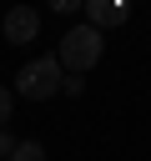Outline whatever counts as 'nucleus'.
Here are the masks:
<instances>
[{"instance_id":"1","label":"nucleus","mask_w":151,"mask_h":161,"mask_svg":"<svg viewBox=\"0 0 151 161\" xmlns=\"http://www.w3.org/2000/svg\"><path fill=\"white\" fill-rule=\"evenodd\" d=\"M101 55H106V35H101V30H91L86 20H81V25H70V30L60 35V45H55V60H60V70H65V75H86Z\"/></svg>"},{"instance_id":"2","label":"nucleus","mask_w":151,"mask_h":161,"mask_svg":"<svg viewBox=\"0 0 151 161\" xmlns=\"http://www.w3.org/2000/svg\"><path fill=\"white\" fill-rule=\"evenodd\" d=\"M60 80H65V70H60V60L55 55H35V60H25L20 70H15V96L20 101H50L55 91H60Z\"/></svg>"},{"instance_id":"3","label":"nucleus","mask_w":151,"mask_h":161,"mask_svg":"<svg viewBox=\"0 0 151 161\" xmlns=\"http://www.w3.org/2000/svg\"><path fill=\"white\" fill-rule=\"evenodd\" d=\"M81 15H86V25L91 30H121V25H131V5L126 0H86L81 5Z\"/></svg>"},{"instance_id":"4","label":"nucleus","mask_w":151,"mask_h":161,"mask_svg":"<svg viewBox=\"0 0 151 161\" xmlns=\"http://www.w3.org/2000/svg\"><path fill=\"white\" fill-rule=\"evenodd\" d=\"M0 35H5L10 45H30V40H40V10H35V5H15V10H5Z\"/></svg>"},{"instance_id":"5","label":"nucleus","mask_w":151,"mask_h":161,"mask_svg":"<svg viewBox=\"0 0 151 161\" xmlns=\"http://www.w3.org/2000/svg\"><path fill=\"white\" fill-rule=\"evenodd\" d=\"M10 161H45V146H40V141H15Z\"/></svg>"},{"instance_id":"6","label":"nucleus","mask_w":151,"mask_h":161,"mask_svg":"<svg viewBox=\"0 0 151 161\" xmlns=\"http://www.w3.org/2000/svg\"><path fill=\"white\" fill-rule=\"evenodd\" d=\"M10 121H15V91L0 86V131H10Z\"/></svg>"},{"instance_id":"7","label":"nucleus","mask_w":151,"mask_h":161,"mask_svg":"<svg viewBox=\"0 0 151 161\" xmlns=\"http://www.w3.org/2000/svg\"><path fill=\"white\" fill-rule=\"evenodd\" d=\"M60 91H65V96H81V91H86V80H81V75H65V80H60Z\"/></svg>"},{"instance_id":"8","label":"nucleus","mask_w":151,"mask_h":161,"mask_svg":"<svg viewBox=\"0 0 151 161\" xmlns=\"http://www.w3.org/2000/svg\"><path fill=\"white\" fill-rule=\"evenodd\" d=\"M55 15H81V0H55Z\"/></svg>"},{"instance_id":"9","label":"nucleus","mask_w":151,"mask_h":161,"mask_svg":"<svg viewBox=\"0 0 151 161\" xmlns=\"http://www.w3.org/2000/svg\"><path fill=\"white\" fill-rule=\"evenodd\" d=\"M10 151H15V136H10V131H0V161H10Z\"/></svg>"}]
</instances>
